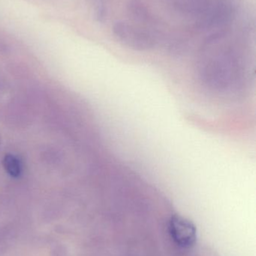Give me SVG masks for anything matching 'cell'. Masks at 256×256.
Here are the masks:
<instances>
[{"instance_id":"6da1fadb","label":"cell","mask_w":256,"mask_h":256,"mask_svg":"<svg viewBox=\"0 0 256 256\" xmlns=\"http://www.w3.org/2000/svg\"><path fill=\"white\" fill-rule=\"evenodd\" d=\"M112 33L119 43L134 50H150L157 44V36L153 31L129 21H116Z\"/></svg>"},{"instance_id":"7a4b0ae2","label":"cell","mask_w":256,"mask_h":256,"mask_svg":"<svg viewBox=\"0 0 256 256\" xmlns=\"http://www.w3.org/2000/svg\"><path fill=\"white\" fill-rule=\"evenodd\" d=\"M237 12L234 0H216L195 22L197 30H208L228 26Z\"/></svg>"},{"instance_id":"3957f363","label":"cell","mask_w":256,"mask_h":256,"mask_svg":"<svg viewBox=\"0 0 256 256\" xmlns=\"http://www.w3.org/2000/svg\"><path fill=\"white\" fill-rule=\"evenodd\" d=\"M168 232L173 242L180 248H191L196 242L197 231L195 225L182 216L175 215L170 219Z\"/></svg>"},{"instance_id":"277c9868","label":"cell","mask_w":256,"mask_h":256,"mask_svg":"<svg viewBox=\"0 0 256 256\" xmlns=\"http://www.w3.org/2000/svg\"><path fill=\"white\" fill-rule=\"evenodd\" d=\"M126 10L129 18L138 24L147 26L155 27L159 25L157 18L154 16L147 4L139 0H132L126 6Z\"/></svg>"},{"instance_id":"5b68a950","label":"cell","mask_w":256,"mask_h":256,"mask_svg":"<svg viewBox=\"0 0 256 256\" xmlns=\"http://www.w3.org/2000/svg\"><path fill=\"white\" fill-rule=\"evenodd\" d=\"M173 7L177 12L185 15L200 18L215 0H171Z\"/></svg>"},{"instance_id":"8992f818","label":"cell","mask_w":256,"mask_h":256,"mask_svg":"<svg viewBox=\"0 0 256 256\" xmlns=\"http://www.w3.org/2000/svg\"><path fill=\"white\" fill-rule=\"evenodd\" d=\"M4 166L6 171L14 177H18L21 173L19 161L12 155H6L4 159Z\"/></svg>"},{"instance_id":"52a82bcc","label":"cell","mask_w":256,"mask_h":256,"mask_svg":"<svg viewBox=\"0 0 256 256\" xmlns=\"http://www.w3.org/2000/svg\"><path fill=\"white\" fill-rule=\"evenodd\" d=\"M108 16V8L107 4L105 2H100L98 4L96 7V10H95V18L98 22H105L107 21Z\"/></svg>"}]
</instances>
